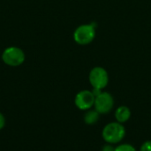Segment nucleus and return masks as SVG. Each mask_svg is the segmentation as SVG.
Returning a JSON list of instances; mask_svg holds the SVG:
<instances>
[{"mask_svg":"<svg viewBox=\"0 0 151 151\" xmlns=\"http://www.w3.org/2000/svg\"><path fill=\"white\" fill-rule=\"evenodd\" d=\"M114 98L109 92L102 91L98 96H96L94 109L100 114H108L113 110Z\"/></svg>","mask_w":151,"mask_h":151,"instance_id":"39448f33","label":"nucleus"},{"mask_svg":"<svg viewBox=\"0 0 151 151\" xmlns=\"http://www.w3.org/2000/svg\"><path fill=\"white\" fill-rule=\"evenodd\" d=\"M115 151H137L136 149L129 143H120L115 147Z\"/></svg>","mask_w":151,"mask_h":151,"instance_id":"1a4fd4ad","label":"nucleus"},{"mask_svg":"<svg viewBox=\"0 0 151 151\" xmlns=\"http://www.w3.org/2000/svg\"><path fill=\"white\" fill-rule=\"evenodd\" d=\"M100 113L98 111H96L95 109H90L86 111V113L84 114V122L86 125L88 126H93L96 125L99 119H100Z\"/></svg>","mask_w":151,"mask_h":151,"instance_id":"6e6552de","label":"nucleus"},{"mask_svg":"<svg viewBox=\"0 0 151 151\" xmlns=\"http://www.w3.org/2000/svg\"><path fill=\"white\" fill-rule=\"evenodd\" d=\"M131 110L129 107L126 106V105H121L119 106L114 113L115 116V119L117 122H119L121 124H124L126 122H127L130 118H131Z\"/></svg>","mask_w":151,"mask_h":151,"instance_id":"0eeeda50","label":"nucleus"},{"mask_svg":"<svg viewBox=\"0 0 151 151\" xmlns=\"http://www.w3.org/2000/svg\"><path fill=\"white\" fill-rule=\"evenodd\" d=\"M96 96L93 94L92 90L84 89L77 93L74 98L75 106L81 111H88L92 109L95 104Z\"/></svg>","mask_w":151,"mask_h":151,"instance_id":"423d86ee","label":"nucleus"},{"mask_svg":"<svg viewBox=\"0 0 151 151\" xmlns=\"http://www.w3.org/2000/svg\"><path fill=\"white\" fill-rule=\"evenodd\" d=\"M109 73L102 66L92 68L88 74V81L93 88L103 90L109 84Z\"/></svg>","mask_w":151,"mask_h":151,"instance_id":"7ed1b4c3","label":"nucleus"},{"mask_svg":"<svg viewBox=\"0 0 151 151\" xmlns=\"http://www.w3.org/2000/svg\"><path fill=\"white\" fill-rule=\"evenodd\" d=\"M101 151H115V147L113 146V144L106 143L102 147Z\"/></svg>","mask_w":151,"mask_h":151,"instance_id":"9b49d317","label":"nucleus"},{"mask_svg":"<svg viewBox=\"0 0 151 151\" xmlns=\"http://www.w3.org/2000/svg\"><path fill=\"white\" fill-rule=\"evenodd\" d=\"M5 126V118L4 116L0 112V130H2Z\"/></svg>","mask_w":151,"mask_h":151,"instance_id":"f8f14e48","label":"nucleus"},{"mask_svg":"<svg viewBox=\"0 0 151 151\" xmlns=\"http://www.w3.org/2000/svg\"><path fill=\"white\" fill-rule=\"evenodd\" d=\"M127 131L123 124L113 121L106 124L102 131V137L106 143L110 144H119L120 143L125 136Z\"/></svg>","mask_w":151,"mask_h":151,"instance_id":"f257e3e1","label":"nucleus"},{"mask_svg":"<svg viewBox=\"0 0 151 151\" xmlns=\"http://www.w3.org/2000/svg\"><path fill=\"white\" fill-rule=\"evenodd\" d=\"M96 37V26L94 23L79 26L73 32V39L80 45L91 43Z\"/></svg>","mask_w":151,"mask_h":151,"instance_id":"f03ea898","label":"nucleus"},{"mask_svg":"<svg viewBox=\"0 0 151 151\" xmlns=\"http://www.w3.org/2000/svg\"><path fill=\"white\" fill-rule=\"evenodd\" d=\"M2 60L9 66H19L25 61V53L20 48L11 46L4 49L3 51Z\"/></svg>","mask_w":151,"mask_h":151,"instance_id":"20e7f679","label":"nucleus"},{"mask_svg":"<svg viewBox=\"0 0 151 151\" xmlns=\"http://www.w3.org/2000/svg\"><path fill=\"white\" fill-rule=\"evenodd\" d=\"M140 151H151V141L144 142L140 148Z\"/></svg>","mask_w":151,"mask_h":151,"instance_id":"9d476101","label":"nucleus"}]
</instances>
